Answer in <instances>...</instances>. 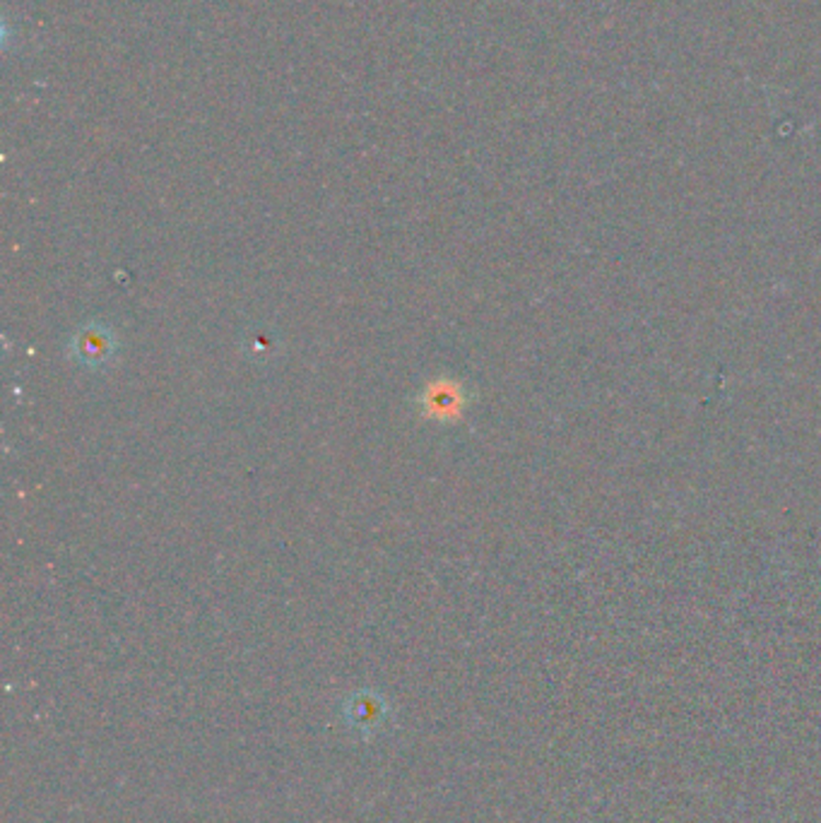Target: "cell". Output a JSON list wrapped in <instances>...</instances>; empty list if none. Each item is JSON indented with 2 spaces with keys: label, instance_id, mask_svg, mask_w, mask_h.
Masks as SVG:
<instances>
[{
  "label": "cell",
  "instance_id": "obj_1",
  "mask_svg": "<svg viewBox=\"0 0 821 823\" xmlns=\"http://www.w3.org/2000/svg\"><path fill=\"white\" fill-rule=\"evenodd\" d=\"M68 357L87 371H104L119 359V338L102 320H87L70 335Z\"/></svg>",
  "mask_w": 821,
  "mask_h": 823
},
{
  "label": "cell",
  "instance_id": "obj_3",
  "mask_svg": "<svg viewBox=\"0 0 821 823\" xmlns=\"http://www.w3.org/2000/svg\"><path fill=\"white\" fill-rule=\"evenodd\" d=\"M251 352L254 354H263V357H268V354H272V352H275V338H272V335H268V332H254L251 335Z\"/></svg>",
  "mask_w": 821,
  "mask_h": 823
},
{
  "label": "cell",
  "instance_id": "obj_2",
  "mask_svg": "<svg viewBox=\"0 0 821 823\" xmlns=\"http://www.w3.org/2000/svg\"><path fill=\"white\" fill-rule=\"evenodd\" d=\"M419 415L425 419L451 424L463 417V412L470 403V395L465 385L456 379H434L429 381L421 393L415 397Z\"/></svg>",
  "mask_w": 821,
  "mask_h": 823
}]
</instances>
